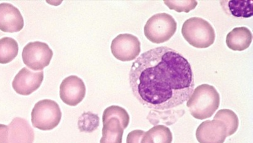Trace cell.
<instances>
[{
  "instance_id": "6da1fadb",
  "label": "cell",
  "mask_w": 253,
  "mask_h": 143,
  "mask_svg": "<svg viewBox=\"0 0 253 143\" xmlns=\"http://www.w3.org/2000/svg\"><path fill=\"white\" fill-rule=\"evenodd\" d=\"M129 83L134 96L142 105L158 110L182 104L191 96L195 86L189 62L167 47L142 53L131 66Z\"/></svg>"
},
{
  "instance_id": "7a4b0ae2",
  "label": "cell",
  "mask_w": 253,
  "mask_h": 143,
  "mask_svg": "<svg viewBox=\"0 0 253 143\" xmlns=\"http://www.w3.org/2000/svg\"><path fill=\"white\" fill-rule=\"evenodd\" d=\"M219 104V93L213 86L208 84L198 86L194 90L187 102L191 115L199 120L211 117Z\"/></svg>"
},
{
  "instance_id": "3957f363",
  "label": "cell",
  "mask_w": 253,
  "mask_h": 143,
  "mask_svg": "<svg viewBox=\"0 0 253 143\" xmlns=\"http://www.w3.org/2000/svg\"><path fill=\"white\" fill-rule=\"evenodd\" d=\"M129 120L128 113L121 106L112 105L105 109L100 143H122L124 129L128 127Z\"/></svg>"
},
{
  "instance_id": "277c9868",
  "label": "cell",
  "mask_w": 253,
  "mask_h": 143,
  "mask_svg": "<svg viewBox=\"0 0 253 143\" xmlns=\"http://www.w3.org/2000/svg\"><path fill=\"white\" fill-rule=\"evenodd\" d=\"M181 33L184 39L192 47L206 48L214 43V30L206 20L198 17L187 20L183 24Z\"/></svg>"
},
{
  "instance_id": "5b68a950",
  "label": "cell",
  "mask_w": 253,
  "mask_h": 143,
  "mask_svg": "<svg viewBox=\"0 0 253 143\" xmlns=\"http://www.w3.org/2000/svg\"><path fill=\"white\" fill-rule=\"evenodd\" d=\"M177 23L174 19L167 13L153 16L144 27V35L151 42L160 44L169 41L175 34Z\"/></svg>"
},
{
  "instance_id": "8992f818",
  "label": "cell",
  "mask_w": 253,
  "mask_h": 143,
  "mask_svg": "<svg viewBox=\"0 0 253 143\" xmlns=\"http://www.w3.org/2000/svg\"><path fill=\"white\" fill-rule=\"evenodd\" d=\"M62 115L56 101L47 99L40 100L35 104L32 112L33 125L41 130H51L59 124Z\"/></svg>"
},
{
  "instance_id": "52a82bcc",
  "label": "cell",
  "mask_w": 253,
  "mask_h": 143,
  "mask_svg": "<svg viewBox=\"0 0 253 143\" xmlns=\"http://www.w3.org/2000/svg\"><path fill=\"white\" fill-rule=\"evenodd\" d=\"M53 56V52L48 45L40 42L30 43L22 53L24 64L34 71L42 70L48 66Z\"/></svg>"
},
{
  "instance_id": "ba28073f",
  "label": "cell",
  "mask_w": 253,
  "mask_h": 143,
  "mask_svg": "<svg viewBox=\"0 0 253 143\" xmlns=\"http://www.w3.org/2000/svg\"><path fill=\"white\" fill-rule=\"evenodd\" d=\"M113 56L123 62L135 59L141 52V43L135 36L128 34H121L113 40L111 47Z\"/></svg>"
},
{
  "instance_id": "9c48e42d",
  "label": "cell",
  "mask_w": 253,
  "mask_h": 143,
  "mask_svg": "<svg viewBox=\"0 0 253 143\" xmlns=\"http://www.w3.org/2000/svg\"><path fill=\"white\" fill-rule=\"evenodd\" d=\"M196 137L199 143H223L228 137L227 128L220 120H207L198 126Z\"/></svg>"
},
{
  "instance_id": "30bf717a",
  "label": "cell",
  "mask_w": 253,
  "mask_h": 143,
  "mask_svg": "<svg viewBox=\"0 0 253 143\" xmlns=\"http://www.w3.org/2000/svg\"><path fill=\"white\" fill-rule=\"evenodd\" d=\"M85 94V85L83 80L77 76L66 78L60 87V98L65 103L71 106L80 103Z\"/></svg>"
},
{
  "instance_id": "8fae6325",
  "label": "cell",
  "mask_w": 253,
  "mask_h": 143,
  "mask_svg": "<svg viewBox=\"0 0 253 143\" xmlns=\"http://www.w3.org/2000/svg\"><path fill=\"white\" fill-rule=\"evenodd\" d=\"M43 79V71L35 72L24 67L15 77L12 86L17 94L29 95L40 88Z\"/></svg>"
},
{
  "instance_id": "7c38bea8",
  "label": "cell",
  "mask_w": 253,
  "mask_h": 143,
  "mask_svg": "<svg viewBox=\"0 0 253 143\" xmlns=\"http://www.w3.org/2000/svg\"><path fill=\"white\" fill-rule=\"evenodd\" d=\"M24 27V20L18 8L9 3L0 4V30L5 33H17Z\"/></svg>"
},
{
  "instance_id": "4fadbf2b",
  "label": "cell",
  "mask_w": 253,
  "mask_h": 143,
  "mask_svg": "<svg viewBox=\"0 0 253 143\" xmlns=\"http://www.w3.org/2000/svg\"><path fill=\"white\" fill-rule=\"evenodd\" d=\"M34 130L25 119L15 118L8 126V143H34Z\"/></svg>"
},
{
  "instance_id": "5bb4252c",
  "label": "cell",
  "mask_w": 253,
  "mask_h": 143,
  "mask_svg": "<svg viewBox=\"0 0 253 143\" xmlns=\"http://www.w3.org/2000/svg\"><path fill=\"white\" fill-rule=\"evenodd\" d=\"M252 42V34L246 27L233 29L229 32L226 38L228 48L233 50L242 51L247 49Z\"/></svg>"
},
{
  "instance_id": "9a60e30c",
  "label": "cell",
  "mask_w": 253,
  "mask_h": 143,
  "mask_svg": "<svg viewBox=\"0 0 253 143\" xmlns=\"http://www.w3.org/2000/svg\"><path fill=\"white\" fill-rule=\"evenodd\" d=\"M220 5L224 12L228 16L237 18L247 19L253 15L252 1H221Z\"/></svg>"
},
{
  "instance_id": "2e32d148",
  "label": "cell",
  "mask_w": 253,
  "mask_h": 143,
  "mask_svg": "<svg viewBox=\"0 0 253 143\" xmlns=\"http://www.w3.org/2000/svg\"><path fill=\"white\" fill-rule=\"evenodd\" d=\"M172 141L170 130L167 126L159 125L145 132L140 143H171Z\"/></svg>"
},
{
  "instance_id": "e0dca14e",
  "label": "cell",
  "mask_w": 253,
  "mask_h": 143,
  "mask_svg": "<svg viewBox=\"0 0 253 143\" xmlns=\"http://www.w3.org/2000/svg\"><path fill=\"white\" fill-rule=\"evenodd\" d=\"M19 45L11 38L0 39V64H7L12 61L18 55Z\"/></svg>"
},
{
  "instance_id": "ac0fdd59",
  "label": "cell",
  "mask_w": 253,
  "mask_h": 143,
  "mask_svg": "<svg viewBox=\"0 0 253 143\" xmlns=\"http://www.w3.org/2000/svg\"><path fill=\"white\" fill-rule=\"evenodd\" d=\"M213 119L220 120L225 123L227 128L228 137L234 134L238 129V118L231 110L228 109L219 110L216 113Z\"/></svg>"
},
{
  "instance_id": "d6986e66",
  "label": "cell",
  "mask_w": 253,
  "mask_h": 143,
  "mask_svg": "<svg viewBox=\"0 0 253 143\" xmlns=\"http://www.w3.org/2000/svg\"><path fill=\"white\" fill-rule=\"evenodd\" d=\"M99 125V116L91 112L84 113L79 118L78 125L81 132H92Z\"/></svg>"
},
{
  "instance_id": "ffe728a7",
  "label": "cell",
  "mask_w": 253,
  "mask_h": 143,
  "mask_svg": "<svg viewBox=\"0 0 253 143\" xmlns=\"http://www.w3.org/2000/svg\"><path fill=\"white\" fill-rule=\"evenodd\" d=\"M164 3L170 10L186 13L194 10L198 5L196 1H164Z\"/></svg>"
},
{
  "instance_id": "44dd1931",
  "label": "cell",
  "mask_w": 253,
  "mask_h": 143,
  "mask_svg": "<svg viewBox=\"0 0 253 143\" xmlns=\"http://www.w3.org/2000/svg\"><path fill=\"white\" fill-rule=\"evenodd\" d=\"M145 131L135 130L130 132L127 135L126 143H140L141 140Z\"/></svg>"
},
{
  "instance_id": "7402d4cb",
  "label": "cell",
  "mask_w": 253,
  "mask_h": 143,
  "mask_svg": "<svg viewBox=\"0 0 253 143\" xmlns=\"http://www.w3.org/2000/svg\"><path fill=\"white\" fill-rule=\"evenodd\" d=\"M8 126L0 124V143L7 142Z\"/></svg>"
}]
</instances>
